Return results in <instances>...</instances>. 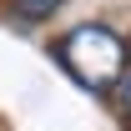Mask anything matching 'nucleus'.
Wrapping results in <instances>:
<instances>
[{
  "mask_svg": "<svg viewBox=\"0 0 131 131\" xmlns=\"http://www.w3.org/2000/svg\"><path fill=\"white\" fill-rule=\"evenodd\" d=\"M66 0H10V10H15L20 20H46V15H56Z\"/></svg>",
  "mask_w": 131,
  "mask_h": 131,
  "instance_id": "obj_2",
  "label": "nucleus"
},
{
  "mask_svg": "<svg viewBox=\"0 0 131 131\" xmlns=\"http://www.w3.org/2000/svg\"><path fill=\"white\" fill-rule=\"evenodd\" d=\"M56 56L71 71V81H81L96 96L116 91L121 76H126V66H131V46L111 25H76V30H66L61 46H56Z\"/></svg>",
  "mask_w": 131,
  "mask_h": 131,
  "instance_id": "obj_1",
  "label": "nucleus"
},
{
  "mask_svg": "<svg viewBox=\"0 0 131 131\" xmlns=\"http://www.w3.org/2000/svg\"><path fill=\"white\" fill-rule=\"evenodd\" d=\"M121 111H126V116H131V81H126V86H121Z\"/></svg>",
  "mask_w": 131,
  "mask_h": 131,
  "instance_id": "obj_3",
  "label": "nucleus"
}]
</instances>
